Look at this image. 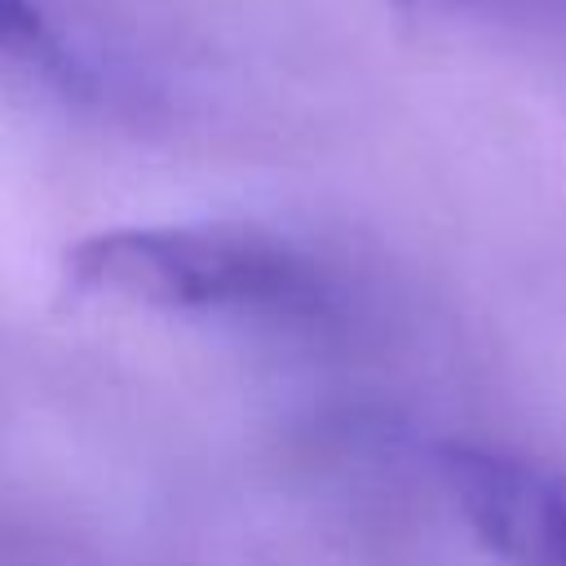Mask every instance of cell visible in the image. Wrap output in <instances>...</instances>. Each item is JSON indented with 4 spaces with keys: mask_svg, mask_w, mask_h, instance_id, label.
<instances>
[{
    "mask_svg": "<svg viewBox=\"0 0 566 566\" xmlns=\"http://www.w3.org/2000/svg\"><path fill=\"white\" fill-rule=\"evenodd\" d=\"M402 9H424V13H469V18H500L517 27H539V31H562L566 35V0H394Z\"/></svg>",
    "mask_w": 566,
    "mask_h": 566,
    "instance_id": "obj_3",
    "label": "cell"
},
{
    "mask_svg": "<svg viewBox=\"0 0 566 566\" xmlns=\"http://www.w3.org/2000/svg\"><path fill=\"white\" fill-rule=\"evenodd\" d=\"M438 473L495 557L509 566H566V473L469 442L442 447Z\"/></svg>",
    "mask_w": 566,
    "mask_h": 566,
    "instance_id": "obj_2",
    "label": "cell"
},
{
    "mask_svg": "<svg viewBox=\"0 0 566 566\" xmlns=\"http://www.w3.org/2000/svg\"><path fill=\"white\" fill-rule=\"evenodd\" d=\"M80 292L181 314H310L323 283L287 243L248 230H102L66 252Z\"/></svg>",
    "mask_w": 566,
    "mask_h": 566,
    "instance_id": "obj_1",
    "label": "cell"
},
{
    "mask_svg": "<svg viewBox=\"0 0 566 566\" xmlns=\"http://www.w3.org/2000/svg\"><path fill=\"white\" fill-rule=\"evenodd\" d=\"M0 53L27 62L53 57V35L31 0H0Z\"/></svg>",
    "mask_w": 566,
    "mask_h": 566,
    "instance_id": "obj_4",
    "label": "cell"
}]
</instances>
